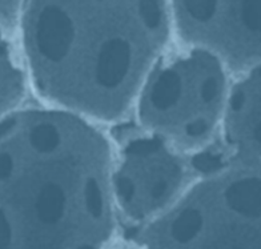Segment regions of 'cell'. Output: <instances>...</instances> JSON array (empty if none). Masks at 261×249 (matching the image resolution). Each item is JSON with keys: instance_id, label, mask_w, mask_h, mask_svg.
Wrapping results in <instances>:
<instances>
[{"instance_id": "cell-1", "label": "cell", "mask_w": 261, "mask_h": 249, "mask_svg": "<svg viewBox=\"0 0 261 249\" xmlns=\"http://www.w3.org/2000/svg\"><path fill=\"white\" fill-rule=\"evenodd\" d=\"M110 141L59 108L0 119V249H106L115 229Z\"/></svg>"}, {"instance_id": "cell-2", "label": "cell", "mask_w": 261, "mask_h": 249, "mask_svg": "<svg viewBox=\"0 0 261 249\" xmlns=\"http://www.w3.org/2000/svg\"><path fill=\"white\" fill-rule=\"evenodd\" d=\"M19 30L39 95L90 121L129 111L173 34L167 0H28Z\"/></svg>"}, {"instance_id": "cell-3", "label": "cell", "mask_w": 261, "mask_h": 249, "mask_svg": "<svg viewBox=\"0 0 261 249\" xmlns=\"http://www.w3.org/2000/svg\"><path fill=\"white\" fill-rule=\"evenodd\" d=\"M229 88L220 59L186 47L163 56L145 78L134 104L139 124L182 154H199L220 127Z\"/></svg>"}, {"instance_id": "cell-4", "label": "cell", "mask_w": 261, "mask_h": 249, "mask_svg": "<svg viewBox=\"0 0 261 249\" xmlns=\"http://www.w3.org/2000/svg\"><path fill=\"white\" fill-rule=\"evenodd\" d=\"M138 241L143 249H260V169L204 175Z\"/></svg>"}, {"instance_id": "cell-5", "label": "cell", "mask_w": 261, "mask_h": 249, "mask_svg": "<svg viewBox=\"0 0 261 249\" xmlns=\"http://www.w3.org/2000/svg\"><path fill=\"white\" fill-rule=\"evenodd\" d=\"M187 156L143 130L127 137L112 156L115 209L143 227L164 213L193 183Z\"/></svg>"}, {"instance_id": "cell-6", "label": "cell", "mask_w": 261, "mask_h": 249, "mask_svg": "<svg viewBox=\"0 0 261 249\" xmlns=\"http://www.w3.org/2000/svg\"><path fill=\"white\" fill-rule=\"evenodd\" d=\"M172 31L245 73L260 60V0H167Z\"/></svg>"}, {"instance_id": "cell-7", "label": "cell", "mask_w": 261, "mask_h": 249, "mask_svg": "<svg viewBox=\"0 0 261 249\" xmlns=\"http://www.w3.org/2000/svg\"><path fill=\"white\" fill-rule=\"evenodd\" d=\"M220 126L225 167L260 169V65L230 86Z\"/></svg>"}, {"instance_id": "cell-8", "label": "cell", "mask_w": 261, "mask_h": 249, "mask_svg": "<svg viewBox=\"0 0 261 249\" xmlns=\"http://www.w3.org/2000/svg\"><path fill=\"white\" fill-rule=\"evenodd\" d=\"M24 93V72L15 59L7 34L0 28V119L16 111Z\"/></svg>"}, {"instance_id": "cell-9", "label": "cell", "mask_w": 261, "mask_h": 249, "mask_svg": "<svg viewBox=\"0 0 261 249\" xmlns=\"http://www.w3.org/2000/svg\"><path fill=\"white\" fill-rule=\"evenodd\" d=\"M28 0H0V28L6 34L20 27V20Z\"/></svg>"}, {"instance_id": "cell-10", "label": "cell", "mask_w": 261, "mask_h": 249, "mask_svg": "<svg viewBox=\"0 0 261 249\" xmlns=\"http://www.w3.org/2000/svg\"><path fill=\"white\" fill-rule=\"evenodd\" d=\"M106 249H143L140 242L136 240V241H117L114 242V244H108L106 246Z\"/></svg>"}]
</instances>
